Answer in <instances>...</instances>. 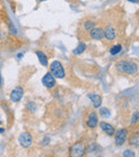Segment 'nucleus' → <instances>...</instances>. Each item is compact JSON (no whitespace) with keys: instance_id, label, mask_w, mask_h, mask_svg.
Wrapping results in <instances>:
<instances>
[{"instance_id":"f257e3e1","label":"nucleus","mask_w":139,"mask_h":157,"mask_svg":"<svg viewBox=\"0 0 139 157\" xmlns=\"http://www.w3.org/2000/svg\"><path fill=\"white\" fill-rule=\"evenodd\" d=\"M118 71L127 75H135L138 72V65L133 61H119L116 64Z\"/></svg>"},{"instance_id":"f03ea898","label":"nucleus","mask_w":139,"mask_h":157,"mask_svg":"<svg viewBox=\"0 0 139 157\" xmlns=\"http://www.w3.org/2000/svg\"><path fill=\"white\" fill-rule=\"evenodd\" d=\"M87 152V144L85 141H77L69 150V155L71 157H81Z\"/></svg>"},{"instance_id":"7ed1b4c3","label":"nucleus","mask_w":139,"mask_h":157,"mask_svg":"<svg viewBox=\"0 0 139 157\" xmlns=\"http://www.w3.org/2000/svg\"><path fill=\"white\" fill-rule=\"evenodd\" d=\"M49 68H50V73H52L55 78H58V79L64 78L65 76L64 67H63L62 63L60 61H57V60L52 61L49 65Z\"/></svg>"},{"instance_id":"20e7f679","label":"nucleus","mask_w":139,"mask_h":157,"mask_svg":"<svg viewBox=\"0 0 139 157\" xmlns=\"http://www.w3.org/2000/svg\"><path fill=\"white\" fill-rule=\"evenodd\" d=\"M114 143H116L117 147H122L127 140V137H129V132L125 128H120L118 129V132H114Z\"/></svg>"},{"instance_id":"39448f33","label":"nucleus","mask_w":139,"mask_h":157,"mask_svg":"<svg viewBox=\"0 0 139 157\" xmlns=\"http://www.w3.org/2000/svg\"><path fill=\"white\" fill-rule=\"evenodd\" d=\"M32 141H33V139H32L31 134H30V132H21V134L19 135V137H18L19 144H21L23 147H25V149L29 147L30 145L32 144Z\"/></svg>"},{"instance_id":"423d86ee","label":"nucleus","mask_w":139,"mask_h":157,"mask_svg":"<svg viewBox=\"0 0 139 157\" xmlns=\"http://www.w3.org/2000/svg\"><path fill=\"white\" fill-rule=\"evenodd\" d=\"M42 83L44 87H46L47 89H52L56 86V78L52 76V74L50 72H47L44 77L42 78Z\"/></svg>"},{"instance_id":"0eeeda50","label":"nucleus","mask_w":139,"mask_h":157,"mask_svg":"<svg viewBox=\"0 0 139 157\" xmlns=\"http://www.w3.org/2000/svg\"><path fill=\"white\" fill-rule=\"evenodd\" d=\"M23 96H24V89L21 87H19V86L15 87L10 93V99L12 101H14V103L19 101Z\"/></svg>"},{"instance_id":"6e6552de","label":"nucleus","mask_w":139,"mask_h":157,"mask_svg":"<svg viewBox=\"0 0 139 157\" xmlns=\"http://www.w3.org/2000/svg\"><path fill=\"white\" fill-rule=\"evenodd\" d=\"M89 35L91 39L96 40V41H101L104 37V30L102 28H95L93 27L92 29L89 30Z\"/></svg>"},{"instance_id":"1a4fd4ad","label":"nucleus","mask_w":139,"mask_h":157,"mask_svg":"<svg viewBox=\"0 0 139 157\" xmlns=\"http://www.w3.org/2000/svg\"><path fill=\"white\" fill-rule=\"evenodd\" d=\"M86 124L89 128H95L98 124V116H96L95 112H90L89 116L87 118V121H86Z\"/></svg>"},{"instance_id":"9d476101","label":"nucleus","mask_w":139,"mask_h":157,"mask_svg":"<svg viewBox=\"0 0 139 157\" xmlns=\"http://www.w3.org/2000/svg\"><path fill=\"white\" fill-rule=\"evenodd\" d=\"M100 127L102 128V130H104L106 134L108 135L109 137L114 136V127L112 126L111 124H109V123L107 122H104V121H102V122H100Z\"/></svg>"},{"instance_id":"9b49d317","label":"nucleus","mask_w":139,"mask_h":157,"mask_svg":"<svg viewBox=\"0 0 139 157\" xmlns=\"http://www.w3.org/2000/svg\"><path fill=\"white\" fill-rule=\"evenodd\" d=\"M116 35H117V32H116V30H114V28L112 27V26L108 25L107 27L105 28L104 37H106V40H107V41H112V40H114Z\"/></svg>"},{"instance_id":"f8f14e48","label":"nucleus","mask_w":139,"mask_h":157,"mask_svg":"<svg viewBox=\"0 0 139 157\" xmlns=\"http://www.w3.org/2000/svg\"><path fill=\"white\" fill-rule=\"evenodd\" d=\"M88 97L92 101V105L94 108H100L102 105V97L98 94H88Z\"/></svg>"},{"instance_id":"ddd939ff","label":"nucleus","mask_w":139,"mask_h":157,"mask_svg":"<svg viewBox=\"0 0 139 157\" xmlns=\"http://www.w3.org/2000/svg\"><path fill=\"white\" fill-rule=\"evenodd\" d=\"M35 54H37V59H39L40 63H41L42 65H43V66H47L48 65V58L43 52H41V50H37V52H35Z\"/></svg>"},{"instance_id":"4468645a","label":"nucleus","mask_w":139,"mask_h":157,"mask_svg":"<svg viewBox=\"0 0 139 157\" xmlns=\"http://www.w3.org/2000/svg\"><path fill=\"white\" fill-rule=\"evenodd\" d=\"M129 138V145H134V147H138L139 144V137H138V132H134V134H132L129 137H127Z\"/></svg>"},{"instance_id":"2eb2a0df","label":"nucleus","mask_w":139,"mask_h":157,"mask_svg":"<svg viewBox=\"0 0 139 157\" xmlns=\"http://www.w3.org/2000/svg\"><path fill=\"white\" fill-rule=\"evenodd\" d=\"M86 47H87V46H86V44L81 42V43H79L78 46H77V47L75 48L74 50H73V54L77 55V56H78V55H81L86 50Z\"/></svg>"},{"instance_id":"dca6fc26","label":"nucleus","mask_w":139,"mask_h":157,"mask_svg":"<svg viewBox=\"0 0 139 157\" xmlns=\"http://www.w3.org/2000/svg\"><path fill=\"white\" fill-rule=\"evenodd\" d=\"M121 50H122V46H121L120 44H117V45L112 46V47L110 48L109 52H110V55H112V56H116V55H118Z\"/></svg>"},{"instance_id":"f3484780","label":"nucleus","mask_w":139,"mask_h":157,"mask_svg":"<svg viewBox=\"0 0 139 157\" xmlns=\"http://www.w3.org/2000/svg\"><path fill=\"white\" fill-rule=\"evenodd\" d=\"M100 114L103 117V118H108L110 116V110L108 108H105V107H100Z\"/></svg>"},{"instance_id":"a211bd4d","label":"nucleus","mask_w":139,"mask_h":157,"mask_svg":"<svg viewBox=\"0 0 139 157\" xmlns=\"http://www.w3.org/2000/svg\"><path fill=\"white\" fill-rule=\"evenodd\" d=\"M94 26H95V23H94V21H85V23H83V29L88 30V31H89V30L92 29V28H93Z\"/></svg>"},{"instance_id":"6ab92c4d","label":"nucleus","mask_w":139,"mask_h":157,"mask_svg":"<svg viewBox=\"0 0 139 157\" xmlns=\"http://www.w3.org/2000/svg\"><path fill=\"white\" fill-rule=\"evenodd\" d=\"M27 109L30 110V111H35V110H37V105H35L33 101H28Z\"/></svg>"},{"instance_id":"aec40b11","label":"nucleus","mask_w":139,"mask_h":157,"mask_svg":"<svg viewBox=\"0 0 139 157\" xmlns=\"http://www.w3.org/2000/svg\"><path fill=\"white\" fill-rule=\"evenodd\" d=\"M123 155L124 156H135V152L134 151H131V150H125L124 153H123Z\"/></svg>"},{"instance_id":"412c9836","label":"nucleus","mask_w":139,"mask_h":157,"mask_svg":"<svg viewBox=\"0 0 139 157\" xmlns=\"http://www.w3.org/2000/svg\"><path fill=\"white\" fill-rule=\"evenodd\" d=\"M137 122H138V111H136L133 114V118H132V124H135Z\"/></svg>"},{"instance_id":"4be33fe9","label":"nucleus","mask_w":139,"mask_h":157,"mask_svg":"<svg viewBox=\"0 0 139 157\" xmlns=\"http://www.w3.org/2000/svg\"><path fill=\"white\" fill-rule=\"evenodd\" d=\"M49 142H50V139H49V137H45V138L42 140V144L43 145H47V144H49Z\"/></svg>"},{"instance_id":"5701e85b","label":"nucleus","mask_w":139,"mask_h":157,"mask_svg":"<svg viewBox=\"0 0 139 157\" xmlns=\"http://www.w3.org/2000/svg\"><path fill=\"white\" fill-rule=\"evenodd\" d=\"M10 29H11V32H12V34H16V33H17V30L15 29L14 27H13V25L11 23H10Z\"/></svg>"},{"instance_id":"b1692460","label":"nucleus","mask_w":139,"mask_h":157,"mask_svg":"<svg viewBox=\"0 0 139 157\" xmlns=\"http://www.w3.org/2000/svg\"><path fill=\"white\" fill-rule=\"evenodd\" d=\"M129 2H133V3H138V0H127Z\"/></svg>"},{"instance_id":"393cba45","label":"nucleus","mask_w":139,"mask_h":157,"mask_svg":"<svg viewBox=\"0 0 139 157\" xmlns=\"http://www.w3.org/2000/svg\"><path fill=\"white\" fill-rule=\"evenodd\" d=\"M4 132V129H3V128H1V127H0V134H2V132Z\"/></svg>"},{"instance_id":"a878e982","label":"nucleus","mask_w":139,"mask_h":157,"mask_svg":"<svg viewBox=\"0 0 139 157\" xmlns=\"http://www.w3.org/2000/svg\"><path fill=\"white\" fill-rule=\"evenodd\" d=\"M2 83V78H1V74H0V86H1Z\"/></svg>"},{"instance_id":"bb28decb","label":"nucleus","mask_w":139,"mask_h":157,"mask_svg":"<svg viewBox=\"0 0 139 157\" xmlns=\"http://www.w3.org/2000/svg\"><path fill=\"white\" fill-rule=\"evenodd\" d=\"M40 1H46V0H40Z\"/></svg>"},{"instance_id":"cd10ccee","label":"nucleus","mask_w":139,"mask_h":157,"mask_svg":"<svg viewBox=\"0 0 139 157\" xmlns=\"http://www.w3.org/2000/svg\"><path fill=\"white\" fill-rule=\"evenodd\" d=\"M1 123H2V122H1V121H0V125H1Z\"/></svg>"}]
</instances>
